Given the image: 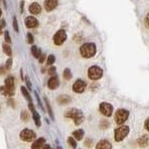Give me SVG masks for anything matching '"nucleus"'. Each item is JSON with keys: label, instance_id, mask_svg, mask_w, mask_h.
<instances>
[{"label": "nucleus", "instance_id": "obj_1", "mask_svg": "<svg viewBox=\"0 0 149 149\" xmlns=\"http://www.w3.org/2000/svg\"><path fill=\"white\" fill-rule=\"evenodd\" d=\"M65 116L68 118H72L76 125H80L84 121V114L81 110L78 109H69L65 112Z\"/></svg>", "mask_w": 149, "mask_h": 149}, {"label": "nucleus", "instance_id": "obj_2", "mask_svg": "<svg viewBox=\"0 0 149 149\" xmlns=\"http://www.w3.org/2000/svg\"><path fill=\"white\" fill-rule=\"evenodd\" d=\"M80 53L84 58H92L97 53V46L93 43H85L80 48Z\"/></svg>", "mask_w": 149, "mask_h": 149}, {"label": "nucleus", "instance_id": "obj_3", "mask_svg": "<svg viewBox=\"0 0 149 149\" xmlns=\"http://www.w3.org/2000/svg\"><path fill=\"white\" fill-rule=\"evenodd\" d=\"M128 133H129V127L127 125H121L117 129H115V131H114L115 141H117V142L122 141L127 135H128Z\"/></svg>", "mask_w": 149, "mask_h": 149}, {"label": "nucleus", "instance_id": "obj_4", "mask_svg": "<svg viewBox=\"0 0 149 149\" xmlns=\"http://www.w3.org/2000/svg\"><path fill=\"white\" fill-rule=\"evenodd\" d=\"M102 69L100 68L98 66H92L88 71V77L93 81L100 80L102 77Z\"/></svg>", "mask_w": 149, "mask_h": 149}, {"label": "nucleus", "instance_id": "obj_5", "mask_svg": "<svg viewBox=\"0 0 149 149\" xmlns=\"http://www.w3.org/2000/svg\"><path fill=\"white\" fill-rule=\"evenodd\" d=\"M129 116V111L127 109H118L116 112H115V121H116L117 124L121 125L123 124L124 122L127 120Z\"/></svg>", "mask_w": 149, "mask_h": 149}, {"label": "nucleus", "instance_id": "obj_6", "mask_svg": "<svg viewBox=\"0 0 149 149\" xmlns=\"http://www.w3.org/2000/svg\"><path fill=\"white\" fill-rule=\"evenodd\" d=\"M20 139L23 141H27V142H31L36 138V133L31 129L25 128L20 132Z\"/></svg>", "mask_w": 149, "mask_h": 149}, {"label": "nucleus", "instance_id": "obj_7", "mask_svg": "<svg viewBox=\"0 0 149 149\" xmlns=\"http://www.w3.org/2000/svg\"><path fill=\"white\" fill-rule=\"evenodd\" d=\"M67 40V33L65 32V30H59L56 32V34L53 37V41H54L55 45L57 46H61L62 44H64V42Z\"/></svg>", "mask_w": 149, "mask_h": 149}, {"label": "nucleus", "instance_id": "obj_8", "mask_svg": "<svg viewBox=\"0 0 149 149\" xmlns=\"http://www.w3.org/2000/svg\"><path fill=\"white\" fill-rule=\"evenodd\" d=\"M100 110L105 116H110L112 114V111H113V107L109 102H102L100 105Z\"/></svg>", "mask_w": 149, "mask_h": 149}, {"label": "nucleus", "instance_id": "obj_9", "mask_svg": "<svg viewBox=\"0 0 149 149\" xmlns=\"http://www.w3.org/2000/svg\"><path fill=\"white\" fill-rule=\"evenodd\" d=\"M86 88V81H84L83 80H77L73 85V91L77 93H84Z\"/></svg>", "mask_w": 149, "mask_h": 149}, {"label": "nucleus", "instance_id": "obj_10", "mask_svg": "<svg viewBox=\"0 0 149 149\" xmlns=\"http://www.w3.org/2000/svg\"><path fill=\"white\" fill-rule=\"evenodd\" d=\"M4 86H5V88L9 91V93H10L11 95L13 97V95H14V91H15V80H14V77L9 76L8 78L5 80Z\"/></svg>", "mask_w": 149, "mask_h": 149}, {"label": "nucleus", "instance_id": "obj_11", "mask_svg": "<svg viewBox=\"0 0 149 149\" xmlns=\"http://www.w3.org/2000/svg\"><path fill=\"white\" fill-rule=\"evenodd\" d=\"M60 85V81H59V78H58V76H52L51 78L49 79V81H48V88H50V90H56V88L59 86Z\"/></svg>", "mask_w": 149, "mask_h": 149}, {"label": "nucleus", "instance_id": "obj_12", "mask_svg": "<svg viewBox=\"0 0 149 149\" xmlns=\"http://www.w3.org/2000/svg\"><path fill=\"white\" fill-rule=\"evenodd\" d=\"M58 5V0H45L44 8L47 12H51L54 10Z\"/></svg>", "mask_w": 149, "mask_h": 149}, {"label": "nucleus", "instance_id": "obj_13", "mask_svg": "<svg viewBox=\"0 0 149 149\" xmlns=\"http://www.w3.org/2000/svg\"><path fill=\"white\" fill-rule=\"evenodd\" d=\"M25 25L27 26L28 28H36L39 25V22H38L37 19L35 17H33V16H28V17H26L25 19Z\"/></svg>", "mask_w": 149, "mask_h": 149}, {"label": "nucleus", "instance_id": "obj_14", "mask_svg": "<svg viewBox=\"0 0 149 149\" xmlns=\"http://www.w3.org/2000/svg\"><path fill=\"white\" fill-rule=\"evenodd\" d=\"M97 149H112V145L111 143L109 142L107 139H102L100 142L97 144Z\"/></svg>", "mask_w": 149, "mask_h": 149}, {"label": "nucleus", "instance_id": "obj_15", "mask_svg": "<svg viewBox=\"0 0 149 149\" xmlns=\"http://www.w3.org/2000/svg\"><path fill=\"white\" fill-rule=\"evenodd\" d=\"M41 11H42V8L38 3H32L30 6H29V12L33 15H37V14H40Z\"/></svg>", "mask_w": 149, "mask_h": 149}, {"label": "nucleus", "instance_id": "obj_16", "mask_svg": "<svg viewBox=\"0 0 149 149\" xmlns=\"http://www.w3.org/2000/svg\"><path fill=\"white\" fill-rule=\"evenodd\" d=\"M45 142H46V140L43 137L36 139L34 142L32 143V145H31V149H41L45 144Z\"/></svg>", "mask_w": 149, "mask_h": 149}, {"label": "nucleus", "instance_id": "obj_17", "mask_svg": "<svg viewBox=\"0 0 149 149\" xmlns=\"http://www.w3.org/2000/svg\"><path fill=\"white\" fill-rule=\"evenodd\" d=\"M72 98L69 97V95H62L58 97V102L60 104H67V103L71 102Z\"/></svg>", "mask_w": 149, "mask_h": 149}, {"label": "nucleus", "instance_id": "obj_18", "mask_svg": "<svg viewBox=\"0 0 149 149\" xmlns=\"http://www.w3.org/2000/svg\"><path fill=\"white\" fill-rule=\"evenodd\" d=\"M84 134H85V132L83 129H77L73 132V137L77 140H81L84 137Z\"/></svg>", "mask_w": 149, "mask_h": 149}, {"label": "nucleus", "instance_id": "obj_19", "mask_svg": "<svg viewBox=\"0 0 149 149\" xmlns=\"http://www.w3.org/2000/svg\"><path fill=\"white\" fill-rule=\"evenodd\" d=\"M137 142H138L139 145L141 146V147H145V146H147L148 143H149V138L146 135H143V136H141V137L138 139Z\"/></svg>", "mask_w": 149, "mask_h": 149}, {"label": "nucleus", "instance_id": "obj_20", "mask_svg": "<svg viewBox=\"0 0 149 149\" xmlns=\"http://www.w3.org/2000/svg\"><path fill=\"white\" fill-rule=\"evenodd\" d=\"M31 52H32V55L36 58V59H39V58L41 57V55H42L41 50L38 47L34 46V45H33L32 48H31Z\"/></svg>", "mask_w": 149, "mask_h": 149}, {"label": "nucleus", "instance_id": "obj_21", "mask_svg": "<svg viewBox=\"0 0 149 149\" xmlns=\"http://www.w3.org/2000/svg\"><path fill=\"white\" fill-rule=\"evenodd\" d=\"M21 93H22L24 97H25L29 102H32V97H31L30 93H29V92L27 91V88H26L25 86H21Z\"/></svg>", "mask_w": 149, "mask_h": 149}, {"label": "nucleus", "instance_id": "obj_22", "mask_svg": "<svg viewBox=\"0 0 149 149\" xmlns=\"http://www.w3.org/2000/svg\"><path fill=\"white\" fill-rule=\"evenodd\" d=\"M32 114H33V120H34L35 124H36V125H37L38 127L41 126V118H40L39 113H38V112L35 110V111H33V112H32Z\"/></svg>", "mask_w": 149, "mask_h": 149}, {"label": "nucleus", "instance_id": "obj_23", "mask_svg": "<svg viewBox=\"0 0 149 149\" xmlns=\"http://www.w3.org/2000/svg\"><path fill=\"white\" fill-rule=\"evenodd\" d=\"M63 77H64V79L65 80H67V81H70L72 79V72H71V70L70 69H65V71H64V73H63Z\"/></svg>", "mask_w": 149, "mask_h": 149}, {"label": "nucleus", "instance_id": "obj_24", "mask_svg": "<svg viewBox=\"0 0 149 149\" xmlns=\"http://www.w3.org/2000/svg\"><path fill=\"white\" fill-rule=\"evenodd\" d=\"M2 48H3V52L5 53L7 56L10 57L12 55V50H11V47L9 46V44H3Z\"/></svg>", "mask_w": 149, "mask_h": 149}, {"label": "nucleus", "instance_id": "obj_25", "mask_svg": "<svg viewBox=\"0 0 149 149\" xmlns=\"http://www.w3.org/2000/svg\"><path fill=\"white\" fill-rule=\"evenodd\" d=\"M44 100H45V102H46V105H47V109H48V112H49V115H50V116H51V118H52V119H54V113H53V110H52V107H51V105H50V102H48L47 97H45Z\"/></svg>", "mask_w": 149, "mask_h": 149}, {"label": "nucleus", "instance_id": "obj_26", "mask_svg": "<svg viewBox=\"0 0 149 149\" xmlns=\"http://www.w3.org/2000/svg\"><path fill=\"white\" fill-rule=\"evenodd\" d=\"M21 119H22L23 121L29 120V114L26 110H22V111H21Z\"/></svg>", "mask_w": 149, "mask_h": 149}, {"label": "nucleus", "instance_id": "obj_27", "mask_svg": "<svg viewBox=\"0 0 149 149\" xmlns=\"http://www.w3.org/2000/svg\"><path fill=\"white\" fill-rule=\"evenodd\" d=\"M55 61H56V58H55L54 55H50L47 59V65L48 66H51V65L55 63Z\"/></svg>", "mask_w": 149, "mask_h": 149}, {"label": "nucleus", "instance_id": "obj_28", "mask_svg": "<svg viewBox=\"0 0 149 149\" xmlns=\"http://www.w3.org/2000/svg\"><path fill=\"white\" fill-rule=\"evenodd\" d=\"M68 142L70 144V146H71L72 148H77V142H76V140H74V137H69L68 138Z\"/></svg>", "mask_w": 149, "mask_h": 149}, {"label": "nucleus", "instance_id": "obj_29", "mask_svg": "<svg viewBox=\"0 0 149 149\" xmlns=\"http://www.w3.org/2000/svg\"><path fill=\"white\" fill-rule=\"evenodd\" d=\"M4 36H5V41H6V43L10 44V43H11V38H10V35H9V32H8V31H5V33H4Z\"/></svg>", "mask_w": 149, "mask_h": 149}, {"label": "nucleus", "instance_id": "obj_30", "mask_svg": "<svg viewBox=\"0 0 149 149\" xmlns=\"http://www.w3.org/2000/svg\"><path fill=\"white\" fill-rule=\"evenodd\" d=\"M27 39H28L29 44H33V42H34V38H33V35L31 34V33H28L27 34Z\"/></svg>", "mask_w": 149, "mask_h": 149}, {"label": "nucleus", "instance_id": "obj_31", "mask_svg": "<svg viewBox=\"0 0 149 149\" xmlns=\"http://www.w3.org/2000/svg\"><path fill=\"white\" fill-rule=\"evenodd\" d=\"M144 25H145L146 28L149 29V13L145 16V18H144Z\"/></svg>", "mask_w": 149, "mask_h": 149}, {"label": "nucleus", "instance_id": "obj_32", "mask_svg": "<svg viewBox=\"0 0 149 149\" xmlns=\"http://www.w3.org/2000/svg\"><path fill=\"white\" fill-rule=\"evenodd\" d=\"M5 67H6L7 70H10L11 69V67H12V59H11V58H9V59L7 60Z\"/></svg>", "mask_w": 149, "mask_h": 149}, {"label": "nucleus", "instance_id": "obj_33", "mask_svg": "<svg viewBox=\"0 0 149 149\" xmlns=\"http://www.w3.org/2000/svg\"><path fill=\"white\" fill-rule=\"evenodd\" d=\"M13 27H14V30H15L16 32H18V23H17V19H16V17L13 18Z\"/></svg>", "mask_w": 149, "mask_h": 149}, {"label": "nucleus", "instance_id": "obj_34", "mask_svg": "<svg viewBox=\"0 0 149 149\" xmlns=\"http://www.w3.org/2000/svg\"><path fill=\"white\" fill-rule=\"evenodd\" d=\"M48 73H49V74H51V76H55L56 74V68L55 67H51L49 69V71H48Z\"/></svg>", "mask_w": 149, "mask_h": 149}, {"label": "nucleus", "instance_id": "obj_35", "mask_svg": "<svg viewBox=\"0 0 149 149\" xmlns=\"http://www.w3.org/2000/svg\"><path fill=\"white\" fill-rule=\"evenodd\" d=\"M7 71H8V70L6 69L5 66H1V67H0V74H4Z\"/></svg>", "mask_w": 149, "mask_h": 149}, {"label": "nucleus", "instance_id": "obj_36", "mask_svg": "<svg viewBox=\"0 0 149 149\" xmlns=\"http://www.w3.org/2000/svg\"><path fill=\"white\" fill-rule=\"evenodd\" d=\"M35 95H36V97H37V100H38V103H39L40 107H41V109H42L43 110H44V107H43V104H42V102H41V100H40V97H39V95H37V93H35Z\"/></svg>", "mask_w": 149, "mask_h": 149}, {"label": "nucleus", "instance_id": "obj_37", "mask_svg": "<svg viewBox=\"0 0 149 149\" xmlns=\"http://www.w3.org/2000/svg\"><path fill=\"white\" fill-rule=\"evenodd\" d=\"M45 58H46V56H45V55H44V54H42V55H41V57L39 58V62H40V63H41V64H42V63H43V62H44V61H45Z\"/></svg>", "mask_w": 149, "mask_h": 149}, {"label": "nucleus", "instance_id": "obj_38", "mask_svg": "<svg viewBox=\"0 0 149 149\" xmlns=\"http://www.w3.org/2000/svg\"><path fill=\"white\" fill-rule=\"evenodd\" d=\"M26 83H27V86H28V88L29 90H31L32 88V86H31V83H30V81H29V79L28 78H26Z\"/></svg>", "mask_w": 149, "mask_h": 149}, {"label": "nucleus", "instance_id": "obj_39", "mask_svg": "<svg viewBox=\"0 0 149 149\" xmlns=\"http://www.w3.org/2000/svg\"><path fill=\"white\" fill-rule=\"evenodd\" d=\"M144 125H145V128L149 131V118L146 119V121H145V123H144Z\"/></svg>", "mask_w": 149, "mask_h": 149}, {"label": "nucleus", "instance_id": "obj_40", "mask_svg": "<svg viewBox=\"0 0 149 149\" xmlns=\"http://www.w3.org/2000/svg\"><path fill=\"white\" fill-rule=\"evenodd\" d=\"M42 149H52L51 148V146L49 145V144H47V143H45L44 145H43V147H42Z\"/></svg>", "mask_w": 149, "mask_h": 149}, {"label": "nucleus", "instance_id": "obj_41", "mask_svg": "<svg viewBox=\"0 0 149 149\" xmlns=\"http://www.w3.org/2000/svg\"><path fill=\"white\" fill-rule=\"evenodd\" d=\"M90 141H92V140H90V139H86V146H88V147H90V146L92 145V143H90Z\"/></svg>", "mask_w": 149, "mask_h": 149}, {"label": "nucleus", "instance_id": "obj_42", "mask_svg": "<svg viewBox=\"0 0 149 149\" xmlns=\"http://www.w3.org/2000/svg\"><path fill=\"white\" fill-rule=\"evenodd\" d=\"M13 103H14L13 100H8V104H10V105H12V107H14V104H13Z\"/></svg>", "mask_w": 149, "mask_h": 149}, {"label": "nucleus", "instance_id": "obj_43", "mask_svg": "<svg viewBox=\"0 0 149 149\" xmlns=\"http://www.w3.org/2000/svg\"><path fill=\"white\" fill-rule=\"evenodd\" d=\"M23 5H24V2H21V12H23Z\"/></svg>", "mask_w": 149, "mask_h": 149}, {"label": "nucleus", "instance_id": "obj_44", "mask_svg": "<svg viewBox=\"0 0 149 149\" xmlns=\"http://www.w3.org/2000/svg\"><path fill=\"white\" fill-rule=\"evenodd\" d=\"M1 33H2V26L0 25V35H1Z\"/></svg>", "mask_w": 149, "mask_h": 149}, {"label": "nucleus", "instance_id": "obj_45", "mask_svg": "<svg viewBox=\"0 0 149 149\" xmlns=\"http://www.w3.org/2000/svg\"><path fill=\"white\" fill-rule=\"evenodd\" d=\"M1 14H2V12H1V9H0V17H1Z\"/></svg>", "mask_w": 149, "mask_h": 149}, {"label": "nucleus", "instance_id": "obj_46", "mask_svg": "<svg viewBox=\"0 0 149 149\" xmlns=\"http://www.w3.org/2000/svg\"><path fill=\"white\" fill-rule=\"evenodd\" d=\"M58 149H62V147L61 146H58Z\"/></svg>", "mask_w": 149, "mask_h": 149}]
</instances>
